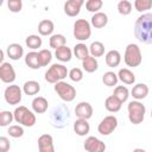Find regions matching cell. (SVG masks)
Instances as JSON below:
<instances>
[{"mask_svg":"<svg viewBox=\"0 0 152 152\" xmlns=\"http://www.w3.org/2000/svg\"><path fill=\"white\" fill-rule=\"evenodd\" d=\"M134 36L144 44H152V13H142L134 24Z\"/></svg>","mask_w":152,"mask_h":152,"instance_id":"1","label":"cell"},{"mask_svg":"<svg viewBox=\"0 0 152 152\" xmlns=\"http://www.w3.org/2000/svg\"><path fill=\"white\" fill-rule=\"evenodd\" d=\"M124 61L127 66L131 68H137L141 64L142 62V55L141 50L137 44H128L125 49V55H124Z\"/></svg>","mask_w":152,"mask_h":152,"instance_id":"2","label":"cell"},{"mask_svg":"<svg viewBox=\"0 0 152 152\" xmlns=\"http://www.w3.org/2000/svg\"><path fill=\"white\" fill-rule=\"evenodd\" d=\"M13 115H14V121L25 127H32V126H34V124L37 121L34 112L30 110L25 106L17 107L13 112Z\"/></svg>","mask_w":152,"mask_h":152,"instance_id":"3","label":"cell"},{"mask_svg":"<svg viewBox=\"0 0 152 152\" xmlns=\"http://www.w3.org/2000/svg\"><path fill=\"white\" fill-rule=\"evenodd\" d=\"M66 76H69V71H68L66 66H64L63 64H59V63H55L45 71L44 77L48 83L56 84L57 82L63 81Z\"/></svg>","mask_w":152,"mask_h":152,"instance_id":"4","label":"cell"},{"mask_svg":"<svg viewBox=\"0 0 152 152\" xmlns=\"http://www.w3.org/2000/svg\"><path fill=\"white\" fill-rule=\"evenodd\" d=\"M127 110H128V119H129L131 124L139 125L144 121L146 108L140 101H137V100L131 101L127 106Z\"/></svg>","mask_w":152,"mask_h":152,"instance_id":"5","label":"cell"},{"mask_svg":"<svg viewBox=\"0 0 152 152\" xmlns=\"http://www.w3.org/2000/svg\"><path fill=\"white\" fill-rule=\"evenodd\" d=\"M72 33H74V37L80 42L88 40L91 36L90 23L87 21L86 19H77L74 23V32Z\"/></svg>","mask_w":152,"mask_h":152,"instance_id":"6","label":"cell"},{"mask_svg":"<svg viewBox=\"0 0 152 152\" xmlns=\"http://www.w3.org/2000/svg\"><path fill=\"white\" fill-rule=\"evenodd\" d=\"M55 91L58 94V96L64 102H71L76 97V89L71 84H69L64 81L57 82L55 84Z\"/></svg>","mask_w":152,"mask_h":152,"instance_id":"7","label":"cell"},{"mask_svg":"<svg viewBox=\"0 0 152 152\" xmlns=\"http://www.w3.org/2000/svg\"><path fill=\"white\" fill-rule=\"evenodd\" d=\"M4 97L5 101L11 104V106H17L20 103L21 97H23V90L17 84H10L4 93Z\"/></svg>","mask_w":152,"mask_h":152,"instance_id":"8","label":"cell"},{"mask_svg":"<svg viewBox=\"0 0 152 152\" xmlns=\"http://www.w3.org/2000/svg\"><path fill=\"white\" fill-rule=\"evenodd\" d=\"M118 127V119L115 115H107L104 116L99 126H97V132L101 135H109L110 133H113L115 131V128Z\"/></svg>","mask_w":152,"mask_h":152,"instance_id":"9","label":"cell"},{"mask_svg":"<svg viewBox=\"0 0 152 152\" xmlns=\"http://www.w3.org/2000/svg\"><path fill=\"white\" fill-rule=\"evenodd\" d=\"M83 147L87 152H104L106 144L96 137H88L83 144Z\"/></svg>","mask_w":152,"mask_h":152,"instance_id":"10","label":"cell"},{"mask_svg":"<svg viewBox=\"0 0 152 152\" xmlns=\"http://www.w3.org/2000/svg\"><path fill=\"white\" fill-rule=\"evenodd\" d=\"M0 80L4 83H8V84L14 82L15 71H14V68H13L12 64H10L7 62H4L0 65Z\"/></svg>","mask_w":152,"mask_h":152,"instance_id":"11","label":"cell"},{"mask_svg":"<svg viewBox=\"0 0 152 152\" xmlns=\"http://www.w3.org/2000/svg\"><path fill=\"white\" fill-rule=\"evenodd\" d=\"M83 4V0H69L64 4V13L68 17H76L80 14Z\"/></svg>","mask_w":152,"mask_h":152,"instance_id":"12","label":"cell"},{"mask_svg":"<svg viewBox=\"0 0 152 152\" xmlns=\"http://www.w3.org/2000/svg\"><path fill=\"white\" fill-rule=\"evenodd\" d=\"M75 114L78 119H84V120H88L91 118L93 115V107L89 102H80L78 104H76L75 107Z\"/></svg>","mask_w":152,"mask_h":152,"instance_id":"13","label":"cell"},{"mask_svg":"<svg viewBox=\"0 0 152 152\" xmlns=\"http://www.w3.org/2000/svg\"><path fill=\"white\" fill-rule=\"evenodd\" d=\"M38 151L39 152H55L53 139L50 134L45 133L38 138Z\"/></svg>","mask_w":152,"mask_h":152,"instance_id":"14","label":"cell"},{"mask_svg":"<svg viewBox=\"0 0 152 152\" xmlns=\"http://www.w3.org/2000/svg\"><path fill=\"white\" fill-rule=\"evenodd\" d=\"M6 53H7V56L10 57V59H12V61H18V59H20V58L23 57V55H24V48H23L20 44H18V43H12V44H10V45L7 46Z\"/></svg>","mask_w":152,"mask_h":152,"instance_id":"15","label":"cell"},{"mask_svg":"<svg viewBox=\"0 0 152 152\" xmlns=\"http://www.w3.org/2000/svg\"><path fill=\"white\" fill-rule=\"evenodd\" d=\"M32 110L36 113V114H43L48 110V107H49V102L45 97L43 96H37L32 100Z\"/></svg>","mask_w":152,"mask_h":152,"instance_id":"16","label":"cell"},{"mask_svg":"<svg viewBox=\"0 0 152 152\" xmlns=\"http://www.w3.org/2000/svg\"><path fill=\"white\" fill-rule=\"evenodd\" d=\"M131 94H132L133 99H135L137 101L144 100L148 95V87L145 83H137L135 86H133Z\"/></svg>","mask_w":152,"mask_h":152,"instance_id":"17","label":"cell"},{"mask_svg":"<svg viewBox=\"0 0 152 152\" xmlns=\"http://www.w3.org/2000/svg\"><path fill=\"white\" fill-rule=\"evenodd\" d=\"M74 131L77 135L80 137H84L89 133L90 131V125L88 124V120L84 119H77L74 122Z\"/></svg>","mask_w":152,"mask_h":152,"instance_id":"18","label":"cell"},{"mask_svg":"<svg viewBox=\"0 0 152 152\" xmlns=\"http://www.w3.org/2000/svg\"><path fill=\"white\" fill-rule=\"evenodd\" d=\"M104 61H106V64L109 66V68H115L120 64L121 62V55L118 50H109L106 56H104Z\"/></svg>","mask_w":152,"mask_h":152,"instance_id":"19","label":"cell"},{"mask_svg":"<svg viewBox=\"0 0 152 152\" xmlns=\"http://www.w3.org/2000/svg\"><path fill=\"white\" fill-rule=\"evenodd\" d=\"M53 30H55V25L50 19L40 20L38 24V32L40 36H52Z\"/></svg>","mask_w":152,"mask_h":152,"instance_id":"20","label":"cell"},{"mask_svg":"<svg viewBox=\"0 0 152 152\" xmlns=\"http://www.w3.org/2000/svg\"><path fill=\"white\" fill-rule=\"evenodd\" d=\"M90 24L95 27V28H102L108 24V17L106 13L103 12H97L91 17Z\"/></svg>","mask_w":152,"mask_h":152,"instance_id":"21","label":"cell"},{"mask_svg":"<svg viewBox=\"0 0 152 152\" xmlns=\"http://www.w3.org/2000/svg\"><path fill=\"white\" fill-rule=\"evenodd\" d=\"M121 106H122V102L119 101L114 95L108 96V97L106 99V101H104V107H106V109H107L108 112H110V113H116V112H119V110L121 109Z\"/></svg>","mask_w":152,"mask_h":152,"instance_id":"22","label":"cell"},{"mask_svg":"<svg viewBox=\"0 0 152 152\" xmlns=\"http://www.w3.org/2000/svg\"><path fill=\"white\" fill-rule=\"evenodd\" d=\"M55 56L61 62H69L72 57V51L70 48L64 45V46H61L57 50H55Z\"/></svg>","mask_w":152,"mask_h":152,"instance_id":"23","label":"cell"},{"mask_svg":"<svg viewBox=\"0 0 152 152\" xmlns=\"http://www.w3.org/2000/svg\"><path fill=\"white\" fill-rule=\"evenodd\" d=\"M118 77L125 84H133L135 82V75L127 68L120 69L119 72H118Z\"/></svg>","mask_w":152,"mask_h":152,"instance_id":"24","label":"cell"},{"mask_svg":"<svg viewBox=\"0 0 152 152\" xmlns=\"http://www.w3.org/2000/svg\"><path fill=\"white\" fill-rule=\"evenodd\" d=\"M40 90V84L37 82V81H26L23 86V91L28 95V96H32V95H37Z\"/></svg>","mask_w":152,"mask_h":152,"instance_id":"25","label":"cell"},{"mask_svg":"<svg viewBox=\"0 0 152 152\" xmlns=\"http://www.w3.org/2000/svg\"><path fill=\"white\" fill-rule=\"evenodd\" d=\"M25 64L31 68V69H39L42 68L40 66V63H39V57H38V52L36 51H31L28 53H26L25 56Z\"/></svg>","mask_w":152,"mask_h":152,"instance_id":"26","label":"cell"},{"mask_svg":"<svg viewBox=\"0 0 152 152\" xmlns=\"http://www.w3.org/2000/svg\"><path fill=\"white\" fill-rule=\"evenodd\" d=\"M82 66L87 72L91 74V72H94V71H96L99 69V63H97V59L95 57L89 55L87 58H84L82 61Z\"/></svg>","mask_w":152,"mask_h":152,"instance_id":"27","label":"cell"},{"mask_svg":"<svg viewBox=\"0 0 152 152\" xmlns=\"http://www.w3.org/2000/svg\"><path fill=\"white\" fill-rule=\"evenodd\" d=\"M89 53H90V56H93L95 58L103 56L104 55V45H103V43L97 42V40L93 42L90 44V46H89Z\"/></svg>","mask_w":152,"mask_h":152,"instance_id":"28","label":"cell"},{"mask_svg":"<svg viewBox=\"0 0 152 152\" xmlns=\"http://www.w3.org/2000/svg\"><path fill=\"white\" fill-rule=\"evenodd\" d=\"M74 55L76 56V58L83 61L84 58H87L89 56V46H87L83 43H78L74 46Z\"/></svg>","mask_w":152,"mask_h":152,"instance_id":"29","label":"cell"},{"mask_svg":"<svg viewBox=\"0 0 152 152\" xmlns=\"http://www.w3.org/2000/svg\"><path fill=\"white\" fill-rule=\"evenodd\" d=\"M66 43V38L61 34V33H56V34H52L50 37V40H49V44H50V48L57 50L58 48L61 46H64Z\"/></svg>","mask_w":152,"mask_h":152,"instance_id":"30","label":"cell"},{"mask_svg":"<svg viewBox=\"0 0 152 152\" xmlns=\"http://www.w3.org/2000/svg\"><path fill=\"white\" fill-rule=\"evenodd\" d=\"M113 95L119 100L121 101L122 103L126 102L128 100V96H129V90L127 87L125 86H118L114 88V91H113Z\"/></svg>","mask_w":152,"mask_h":152,"instance_id":"31","label":"cell"},{"mask_svg":"<svg viewBox=\"0 0 152 152\" xmlns=\"http://www.w3.org/2000/svg\"><path fill=\"white\" fill-rule=\"evenodd\" d=\"M25 44H26L27 48H30V49H32V50H36V49H38V48L42 46L43 40H42V38H40L39 36H37V34H30V36L26 37Z\"/></svg>","mask_w":152,"mask_h":152,"instance_id":"32","label":"cell"},{"mask_svg":"<svg viewBox=\"0 0 152 152\" xmlns=\"http://www.w3.org/2000/svg\"><path fill=\"white\" fill-rule=\"evenodd\" d=\"M118 81H119V77H118V75L114 71H107L102 76V82L107 87H114V86H116Z\"/></svg>","mask_w":152,"mask_h":152,"instance_id":"33","label":"cell"},{"mask_svg":"<svg viewBox=\"0 0 152 152\" xmlns=\"http://www.w3.org/2000/svg\"><path fill=\"white\" fill-rule=\"evenodd\" d=\"M38 57H39V63H40V66H46L48 64L51 63V59H52V53L50 50L48 49H43L38 52Z\"/></svg>","mask_w":152,"mask_h":152,"instance_id":"34","label":"cell"},{"mask_svg":"<svg viewBox=\"0 0 152 152\" xmlns=\"http://www.w3.org/2000/svg\"><path fill=\"white\" fill-rule=\"evenodd\" d=\"M132 2L128 0H121L118 2V12L121 15H128L132 12Z\"/></svg>","mask_w":152,"mask_h":152,"instance_id":"35","label":"cell"},{"mask_svg":"<svg viewBox=\"0 0 152 152\" xmlns=\"http://www.w3.org/2000/svg\"><path fill=\"white\" fill-rule=\"evenodd\" d=\"M103 5V1L102 0H88L86 2V8L88 12H91V13H97L101 7Z\"/></svg>","mask_w":152,"mask_h":152,"instance_id":"36","label":"cell"},{"mask_svg":"<svg viewBox=\"0 0 152 152\" xmlns=\"http://www.w3.org/2000/svg\"><path fill=\"white\" fill-rule=\"evenodd\" d=\"M13 120H14V115H13L12 112H10V110H2L0 113V126L1 127L8 126Z\"/></svg>","mask_w":152,"mask_h":152,"instance_id":"37","label":"cell"},{"mask_svg":"<svg viewBox=\"0 0 152 152\" xmlns=\"http://www.w3.org/2000/svg\"><path fill=\"white\" fill-rule=\"evenodd\" d=\"M133 5L138 12H145L152 7V0H135Z\"/></svg>","mask_w":152,"mask_h":152,"instance_id":"38","label":"cell"},{"mask_svg":"<svg viewBox=\"0 0 152 152\" xmlns=\"http://www.w3.org/2000/svg\"><path fill=\"white\" fill-rule=\"evenodd\" d=\"M7 133L12 138H20V137L24 135V128L20 125H12V126L8 127Z\"/></svg>","mask_w":152,"mask_h":152,"instance_id":"39","label":"cell"},{"mask_svg":"<svg viewBox=\"0 0 152 152\" xmlns=\"http://www.w3.org/2000/svg\"><path fill=\"white\" fill-rule=\"evenodd\" d=\"M7 7L11 12L18 13L23 8V2H21V0H8L7 1Z\"/></svg>","mask_w":152,"mask_h":152,"instance_id":"40","label":"cell"},{"mask_svg":"<svg viewBox=\"0 0 152 152\" xmlns=\"http://www.w3.org/2000/svg\"><path fill=\"white\" fill-rule=\"evenodd\" d=\"M69 77L71 81L74 82H80L82 81L83 78V71L80 69V68H72L70 71H69Z\"/></svg>","mask_w":152,"mask_h":152,"instance_id":"41","label":"cell"},{"mask_svg":"<svg viewBox=\"0 0 152 152\" xmlns=\"http://www.w3.org/2000/svg\"><path fill=\"white\" fill-rule=\"evenodd\" d=\"M10 148H11V144L8 138L0 137V152H7Z\"/></svg>","mask_w":152,"mask_h":152,"instance_id":"42","label":"cell"},{"mask_svg":"<svg viewBox=\"0 0 152 152\" xmlns=\"http://www.w3.org/2000/svg\"><path fill=\"white\" fill-rule=\"evenodd\" d=\"M133 152H146V151H145L144 148H134Z\"/></svg>","mask_w":152,"mask_h":152,"instance_id":"43","label":"cell"},{"mask_svg":"<svg viewBox=\"0 0 152 152\" xmlns=\"http://www.w3.org/2000/svg\"><path fill=\"white\" fill-rule=\"evenodd\" d=\"M2 59H4V51H0V62H1V64L4 63Z\"/></svg>","mask_w":152,"mask_h":152,"instance_id":"44","label":"cell"},{"mask_svg":"<svg viewBox=\"0 0 152 152\" xmlns=\"http://www.w3.org/2000/svg\"><path fill=\"white\" fill-rule=\"evenodd\" d=\"M151 118H152V110H151Z\"/></svg>","mask_w":152,"mask_h":152,"instance_id":"45","label":"cell"}]
</instances>
